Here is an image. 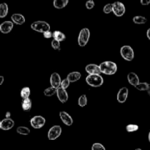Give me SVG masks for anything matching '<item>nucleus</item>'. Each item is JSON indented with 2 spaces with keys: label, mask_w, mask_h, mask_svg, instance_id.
<instances>
[{
  "label": "nucleus",
  "mask_w": 150,
  "mask_h": 150,
  "mask_svg": "<svg viewBox=\"0 0 150 150\" xmlns=\"http://www.w3.org/2000/svg\"><path fill=\"white\" fill-rule=\"evenodd\" d=\"M99 67L101 73L108 75V76L115 74L117 71V65L116 63L114 62H102L100 64Z\"/></svg>",
  "instance_id": "obj_1"
},
{
  "label": "nucleus",
  "mask_w": 150,
  "mask_h": 150,
  "mask_svg": "<svg viewBox=\"0 0 150 150\" xmlns=\"http://www.w3.org/2000/svg\"><path fill=\"white\" fill-rule=\"evenodd\" d=\"M86 81L92 87H99L103 83V79L100 75H89L86 78Z\"/></svg>",
  "instance_id": "obj_2"
},
{
  "label": "nucleus",
  "mask_w": 150,
  "mask_h": 150,
  "mask_svg": "<svg viewBox=\"0 0 150 150\" xmlns=\"http://www.w3.org/2000/svg\"><path fill=\"white\" fill-rule=\"evenodd\" d=\"M31 28L33 30L38 32H41V33L50 31V29H51L49 23H47L46 21H38L33 22L31 24Z\"/></svg>",
  "instance_id": "obj_3"
},
{
  "label": "nucleus",
  "mask_w": 150,
  "mask_h": 150,
  "mask_svg": "<svg viewBox=\"0 0 150 150\" xmlns=\"http://www.w3.org/2000/svg\"><path fill=\"white\" fill-rule=\"evenodd\" d=\"M90 38V31L87 28H83L80 31L78 38V42L79 46L84 47L89 42Z\"/></svg>",
  "instance_id": "obj_4"
},
{
  "label": "nucleus",
  "mask_w": 150,
  "mask_h": 150,
  "mask_svg": "<svg viewBox=\"0 0 150 150\" xmlns=\"http://www.w3.org/2000/svg\"><path fill=\"white\" fill-rule=\"evenodd\" d=\"M120 54L124 59L132 61L134 59V51L130 45H124L120 48Z\"/></svg>",
  "instance_id": "obj_5"
},
{
  "label": "nucleus",
  "mask_w": 150,
  "mask_h": 150,
  "mask_svg": "<svg viewBox=\"0 0 150 150\" xmlns=\"http://www.w3.org/2000/svg\"><path fill=\"white\" fill-rule=\"evenodd\" d=\"M45 123V119L42 116H35L30 120L32 127L35 129H40L44 126Z\"/></svg>",
  "instance_id": "obj_6"
},
{
  "label": "nucleus",
  "mask_w": 150,
  "mask_h": 150,
  "mask_svg": "<svg viewBox=\"0 0 150 150\" xmlns=\"http://www.w3.org/2000/svg\"><path fill=\"white\" fill-rule=\"evenodd\" d=\"M62 133V127L59 125H54L50 128L48 133V138L49 140H56L60 136Z\"/></svg>",
  "instance_id": "obj_7"
},
{
  "label": "nucleus",
  "mask_w": 150,
  "mask_h": 150,
  "mask_svg": "<svg viewBox=\"0 0 150 150\" xmlns=\"http://www.w3.org/2000/svg\"><path fill=\"white\" fill-rule=\"evenodd\" d=\"M113 13L117 17H121L125 13V7L124 4L120 1H115L113 3Z\"/></svg>",
  "instance_id": "obj_8"
},
{
  "label": "nucleus",
  "mask_w": 150,
  "mask_h": 150,
  "mask_svg": "<svg viewBox=\"0 0 150 150\" xmlns=\"http://www.w3.org/2000/svg\"><path fill=\"white\" fill-rule=\"evenodd\" d=\"M50 83H51V85L52 87L56 88V89H58L59 87H60L62 80L59 74L57 73H52L51 76V78H50Z\"/></svg>",
  "instance_id": "obj_9"
},
{
  "label": "nucleus",
  "mask_w": 150,
  "mask_h": 150,
  "mask_svg": "<svg viewBox=\"0 0 150 150\" xmlns=\"http://www.w3.org/2000/svg\"><path fill=\"white\" fill-rule=\"evenodd\" d=\"M129 91L127 87H122L120 89L118 94H117V100L120 103H123L127 100V96H128Z\"/></svg>",
  "instance_id": "obj_10"
},
{
  "label": "nucleus",
  "mask_w": 150,
  "mask_h": 150,
  "mask_svg": "<svg viewBox=\"0 0 150 150\" xmlns=\"http://www.w3.org/2000/svg\"><path fill=\"white\" fill-rule=\"evenodd\" d=\"M85 70L89 75H100L101 72L100 67L95 64H89L86 66Z\"/></svg>",
  "instance_id": "obj_11"
},
{
  "label": "nucleus",
  "mask_w": 150,
  "mask_h": 150,
  "mask_svg": "<svg viewBox=\"0 0 150 150\" xmlns=\"http://www.w3.org/2000/svg\"><path fill=\"white\" fill-rule=\"evenodd\" d=\"M13 28V22L7 21L0 24V32L3 34H8Z\"/></svg>",
  "instance_id": "obj_12"
},
{
  "label": "nucleus",
  "mask_w": 150,
  "mask_h": 150,
  "mask_svg": "<svg viewBox=\"0 0 150 150\" xmlns=\"http://www.w3.org/2000/svg\"><path fill=\"white\" fill-rule=\"evenodd\" d=\"M57 95L58 99L59 100L60 102L64 103L68 100V94H67L66 89H62V87H59L57 90Z\"/></svg>",
  "instance_id": "obj_13"
},
{
  "label": "nucleus",
  "mask_w": 150,
  "mask_h": 150,
  "mask_svg": "<svg viewBox=\"0 0 150 150\" xmlns=\"http://www.w3.org/2000/svg\"><path fill=\"white\" fill-rule=\"evenodd\" d=\"M59 117L61 118V120L64 125L67 126H70L73 125V120L70 114H67L65 111H61L59 113Z\"/></svg>",
  "instance_id": "obj_14"
},
{
  "label": "nucleus",
  "mask_w": 150,
  "mask_h": 150,
  "mask_svg": "<svg viewBox=\"0 0 150 150\" xmlns=\"http://www.w3.org/2000/svg\"><path fill=\"white\" fill-rule=\"evenodd\" d=\"M14 121L10 118H5L1 122V128L4 130H10L14 127Z\"/></svg>",
  "instance_id": "obj_15"
},
{
  "label": "nucleus",
  "mask_w": 150,
  "mask_h": 150,
  "mask_svg": "<svg viewBox=\"0 0 150 150\" xmlns=\"http://www.w3.org/2000/svg\"><path fill=\"white\" fill-rule=\"evenodd\" d=\"M12 21L14 23L18 25H22L25 23V18L23 15L19 14V13H15L12 15L11 16Z\"/></svg>",
  "instance_id": "obj_16"
},
{
  "label": "nucleus",
  "mask_w": 150,
  "mask_h": 150,
  "mask_svg": "<svg viewBox=\"0 0 150 150\" xmlns=\"http://www.w3.org/2000/svg\"><path fill=\"white\" fill-rule=\"evenodd\" d=\"M127 80H128L129 83L133 86H136V85L140 83L139 76L135 73H133V72L128 73V75H127Z\"/></svg>",
  "instance_id": "obj_17"
},
{
  "label": "nucleus",
  "mask_w": 150,
  "mask_h": 150,
  "mask_svg": "<svg viewBox=\"0 0 150 150\" xmlns=\"http://www.w3.org/2000/svg\"><path fill=\"white\" fill-rule=\"evenodd\" d=\"M81 73H79V72L76 71V72H72V73H69L67 76V79H68L69 81L73 83V82L78 81L81 79Z\"/></svg>",
  "instance_id": "obj_18"
},
{
  "label": "nucleus",
  "mask_w": 150,
  "mask_h": 150,
  "mask_svg": "<svg viewBox=\"0 0 150 150\" xmlns=\"http://www.w3.org/2000/svg\"><path fill=\"white\" fill-rule=\"evenodd\" d=\"M21 106L23 111H29L32 108V100L29 98L23 99L21 103Z\"/></svg>",
  "instance_id": "obj_19"
},
{
  "label": "nucleus",
  "mask_w": 150,
  "mask_h": 150,
  "mask_svg": "<svg viewBox=\"0 0 150 150\" xmlns=\"http://www.w3.org/2000/svg\"><path fill=\"white\" fill-rule=\"evenodd\" d=\"M53 38H54V40H56L59 42L64 41L66 39L65 35L60 31H54L53 32Z\"/></svg>",
  "instance_id": "obj_20"
},
{
  "label": "nucleus",
  "mask_w": 150,
  "mask_h": 150,
  "mask_svg": "<svg viewBox=\"0 0 150 150\" xmlns=\"http://www.w3.org/2000/svg\"><path fill=\"white\" fill-rule=\"evenodd\" d=\"M69 0H54V6L57 9H62L66 7Z\"/></svg>",
  "instance_id": "obj_21"
},
{
  "label": "nucleus",
  "mask_w": 150,
  "mask_h": 150,
  "mask_svg": "<svg viewBox=\"0 0 150 150\" xmlns=\"http://www.w3.org/2000/svg\"><path fill=\"white\" fill-rule=\"evenodd\" d=\"M8 13V5L6 3L0 4V18H3Z\"/></svg>",
  "instance_id": "obj_22"
},
{
  "label": "nucleus",
  "mask_w": 150,
  "mask_h": 150,
  "mask_svg": "<svg viewBox=\"0 0 150 150\" xmlns=\"http://www.w3.org/2000/svg\"><path fill=\"white\" fill-rule=\"evenodd\" d=\"M133 22L136 24H144L147 21V19L142 16H136L133 18Z\"/></svg>",
  "instance_id": "obj_23"
},
{
  "label": "nucleus",
  "mask_w": 150,
  "mask_h": 150,
  "mask_svg": "<svg viewBox=\"0 0 150 150\" xmlns=\"http://www.w3.org/2000/svg\"><path fill=\"white\" fill-rule=\"evenodd\" d=\"M17 133L20 135H23V136H27L30 133V130L28 127H23V126H20L16 130Z\"/></svg>",
  "instance_id": "obj_24"
},
{
  "label": "nucleus",
  "mask_w": 150,
  "mask_h": 150,
  "mask_svg": "<svg viewBox=\"0 0 150 150\" xmlns=\"http://www.w3.org/2000/svg\"><path fill=\"white\" fill-rule=\"evenodd\" d=\"M136 89H137L138 90L140 91H147L149 90L150 86L148 83H146V82H144V83H139V84L136 85Z\"/></svg>",
  "instance_id": "obj_25"
},
{
  "label": "nucleus",
  "mask_w": 150,
  "mask_h": 150,
  "mask_svg": "<svg viewBox=\"0 0 150 150\" xmlns=\"http://www.w3.org/2000/svg\"><path fill=\"white\" fill-rule=\"evenodd\" d=\"M30 93V89H29V87H27V86H26V87H23V89H21V97L23 99L29 98Z\"/></svg>",
  "instance_id": "obj_26"
},
{
  "label": "nucleus",
  "mask_w": 150,
  "mask_h": 150,
  "mask_svg": "<svg viewBox=\"0 0 150 150\" xmlns=\"http://www.w3.org/2000/svg\"><path fill=\"white\" fill-rule=\"evenodd\" d=\"M57 89L51 86V87L47 88V89H45V90H44V95L47 97L53 96L54 94H57Z\"/></svg>",
  "instance_id": "obj_27"
},
{
  "label": "nucleus",
  "mask_w": 150,
  "mask_h": 150,
  "mask_svg": "<svg viewBox=\"0 0 150 150\" xmlns=\"http://www.w3.org/2000/svg\"><path fill=\"white\" fill-rule=\"evenodd\" d=\"M87 104V98L85 95H82L79 98V105L80 107H84Z\"/></svg>",
  "instance_id": "obj_28"
},
{
  "label": "nucleus",
  "mask_w": 150,
  "mask_h": 150,
  "mask_svg": "<svg viewBox=\"0 0 150 150\" xmlns=\"http://www.w3.org/2000/svg\"><path fill=\"white\" fill-rule=\"evenodd\" d=\"M139 130V126L135 124H130L126 126V130L129 133H133V132H136Z\"/></svg>",
  "instance_id": "obj_29"
},
{
  "label": "nucleus",
  "mask_w": 150,
  "mask_h": 150,
  "mask_svg": "<svg viewBox=\"0 0 150 150\" xmlns=\"http://www.w3.org/2000/svg\"><path fill=\"white\" fill-rule=\"evenodd\" d=\"M92 150H106L105 146L100 143H95L92 146Z\"/></svg>",
  "instance_id": "obj_30"
},
{
  "label": "nucleus",
  "mask_w": 150,
  "mask_h": 150,
  "mask_svg": "<svg viewBox=\"0 0 150 150\" xmlns=\"http://www.w3.org/2000/svg\"><path fill=\"white\" fill-rule=\"evenodd\" d=\"M113 11V4H107L104 6L103 12L106 14L111 13Z\"/></svg>",
  "instance_id": "obj_31"
},
{
  "label": "nucleus",
  "mask_w": 150,
  "mask_h": 150,
  "mask_svg": "<svg viewBox=\"0 0 150 150\" xmlns=\"http://www.w3.org/2000/svg\"><path fill=\"white\" fill-rule=\"evenodd\" d=\"M60 42L56 40H53L51 42V46L55 50H60Z\"/></svg>",
  "instance_id": "obj_32"
},
{
  "label": "nucleus",
  "mask_w": 150,
  "mask_h": 150,
  "mask_svg": "<svg viewBox=\"0 0 150 150\" xmlns=\"http://www.w3.org/2000/svg\"><path fill=\"white\" fill-rule=\"evenodd\" d=\"M70 82L69 81L68 79H64V80L62 81L61 86H60V87H62V89H66L69 86H70Z\"/></svg>",
  "instance_id": "obj_33"
},
{
  "label": "nucleus",
  "mask_w": 150,
  "mask_h": 150,
  "mask_svg": "<svg viewBox=\"0 0 150 150\" xmlns=\"http://www.w3.org/2000/svg\"><path fill=\"white\" fill-rule=\"evenodd\" d=\"M95 7V1L93 0H88L86 2V7L88 10H91Z\"/></svg>",
  "instance_id": "obj_34"
},
{
  "label": "nucleus",
  "mask_w": 150,
  "mask_h": 150,
  "mask_svg": "<svg viewBox=\"0 0 150 150\" xmlns=\"http://www.w3.org/2000/svg\"><path fill=\"white\" fill-rule=\"evenodd\" d=\"M44 38H46V39H49L51 37H53V33L51 32V31H47V32H44L43 33Z\"/></svg>",
  "instance_id": "obj_35"
},
{
  "label": "nucleus",
  "mask_w": 150,
  "mask_h": 150,
  "mask_svg": "<svg viewBox=\"0 0 150 150\" xmlns=\"http://www.w3.org/2000/svg\"><path fill=\"white\" fill-rule=\"evenodd\" d=\"M141 4L142 5H148L150 4V0H141Z\"/></svg>",
  "instance_id": "obj_36"
},
{
  "label": "nucleus",
  "mask_w": 150,
  "mask_h": 150,
  "mask_svg": "<svg viewBox=\"0 0 150 150\" xmlns=\"http://www.w3.org/2000/svg\"><path fill=\"white\" fill-rule=\"evenodd\" d=\"M4 77H3L2 76H0V86H1V85L3 83V82H4Z\"/></svg>",
  "instance_id": "obj_37"
},
{
  "label": "nucleus",
  "mask_w": 150,
  "mask_h": 150,
  "mask_svg": "<svg viewBox=\"0 0 150 150\" xmlns=\"http://www.w3.org/2000/svg\"><path fill=\"white\" fill-rule=\"evenodd\" d=\"M10 117H11V113L9 112V111H8V112L6 113V114H5V117H6V118H7V119L10 118Z\"/></svg>",
  "instance_id": "obj_38"
},
{
  "label": "nucleus",
  "mask_w": 150,
  "mask_h": 150,
  "mask_svg": "<svg viewBox=\"0 0 150 150\" xmlns=\"http://www.w3.org/2000/svg\"><path fill=\"white\" fill-rule=\"evenodd\" d=\"M146 35H147V38H149V40H150V28L147 30L146 32Z\"/></svg>",
  "instance_id": "obj_39"
},
{
  "label": "nucleus",
  "mask_w": 150,
  "mask_h": 150,
  "mask_svg": "<svg viewBox=\"0 0 150 150\" xmlns=\"http://www.w3.org/2000/svg\"><path fill=\"white\" fill-rule=\"evenodd\" d=\"M148 138H149V142H150V132H149V136H148Z\"/></svg>",
  "instance_id": "obj_40"
},
{
  "label": "nucleus",
  "mask_w": 150,
  "mask_h": 150,
  "mask_svg": "<svg viewBox=\"0 0 150 150\" xmlns=\"http://www.w3.org/2000/svg\"><path fill=\"white\" fill-rule=\"evenodd\" d=\"M1 120H0V130H1Z\"/></svg>",
  "instance_id": "obj_41"
},
{
  "label": "nucleus",
  "mask_w": 150,
  "mask_h": 150,
  "mask_svg": "<svg viewBox=\"0 0 150 150\" xmlns=\"http://www.w3.org/2000/svg\"><path fill=\"white\" fill-rule=\"evenodd\" d=\"M136 150H142V149H136Z\"/></svg>",
  "instance_id": "obj_42"
}]
</instances>
